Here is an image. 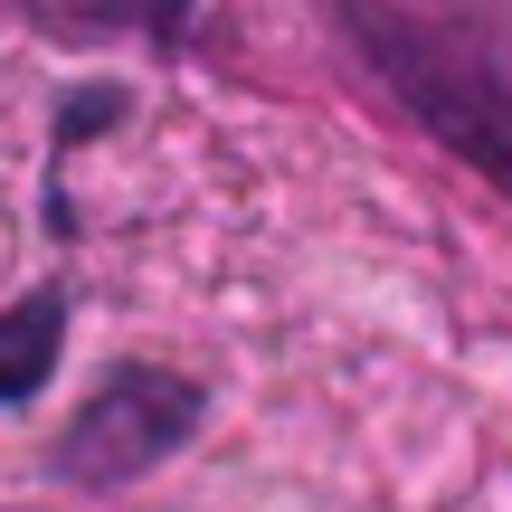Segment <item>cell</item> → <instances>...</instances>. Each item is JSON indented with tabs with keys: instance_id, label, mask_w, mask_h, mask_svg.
<instances>
[{
	"instance_id": "obj_1",
	"label": "cell",
	"mask_w": 512,
	"mask_h": 512,
	"mask_svg": "<svg viewBox=\"0 0 512 512\" xmlns=\"http://www.w3.org/2000/svg\"><path fill=\"white\" fill-rule=\"evenodd\" d=\"M342 29L361 38V57L389 76V95L446 152H465L494 190H512V57L503 48L437 29V19H408V10H380V0H342Z\"/></svg>"
},
{
	"instance_id": "obj_2",
	"label": "cell",
	"mask_w": 512,
	"mask_h": 512,
	"mask_svg": "<svg viewBox=\"0 0 512 512\" xmlns=\"http://www.w3.org/2000/svg\"><path fill=\"white\" fill-rule=\"evenodd\" d=\"M190 427H200V389L171 380V370H133L124 361L86 408H76V427L57 437V475L67 484H133L162 456H181Z\"/></svg>"
},
{
	"instance_id": "obj_3",
	"label": "cell",
	"mask_w": 512,
	"mask_h": 512,
	"mask_svg": "<svg viewBox=\"0 0 512 512\" xmlns=\"http://www.w3.org/2000/svg\"><path fill=\"white\" fill-rule=\"evenodd\" d=\"M57 342H67L57 294H29V304L0 313V399H38V380L57 370Z\"/></svg>"
}]
</instances>
